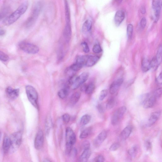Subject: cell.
Wrapping results in <instances>:
<instances>
[{"label":"cell","mask_w":162,"mask_h":162,"mask_svg":"<svg viewBox=\"0 0 162 162\" xmlns=\"http://www.w3.org/2000/svg\"><path fill=\"white\" fill-rule=\"evenodd\" d=\"M72 28L71 22H66L63 31V36L66 42H69L72 36Z\"/></svg>","instance_id":"cell-14"},{"label":"cell","mask_w":162,"mask_h":162,"mask_svg":"<svg viewBox=\"0 0 162 162\" xmlns=\"http://www.w3.org/2000/svg\"><path fill=\"white\" fill-rule=\"evenodd\" d=\"M19 47L25 52L31 54H34L39 52V48L35 44L27 42H20Z\"/></svg>","instance_id":"cell-7"},{"label":"cell","mask_w":162,"mask_h":162,"mask_svg":"<svg viewBox=\"0 0 162 162\" xmlns=\"http://www.w3.org/2000/svg\"><path fill=\"white\" fill-rule=\"evenodd\" d=\"M157 81L159 84H161L162 82V74L161 72L157 78Z\"/></svg>","instance_id":"cell-49"},{"label":"cell","mask_w":162,"mask_h":162,"mask_svg":"<svg viewBox=\"0 0 162 162\" xmlns=\"http://www.w3.org/2000/svg\"><path fill=\"white\" fill-rule=\"evenodd\" d=\"M132 130V127L131 126H126L121 132L120 137L122 140H125L127 139L131 135Z\"/></svg>","instance_id":"cell-18"},{"label":"cell","mask_w":162,"mask_h":162,"mask_svg":"<svg viewBox=\"0 0 162 162\" xmlns=\"http://www.w3.org/2000/svg\"><path fill=\"white\" fill-rule=\"evenodd\" d=\"M68 92L69 87L66 86L65 88L60 89L58 92V94L61 99H64L68 96Z\"/></svg>","instance_id":"cell-27"},{"label":"cell","mask_w":162,"mask_h":162,"mask_svg":"<svg viewBox=\"0 0 162 162\" xmlns=\"http://www.w3.org/2000/svg\"><path fill=\"white\" fill-rule=\"evenodd\" d=\"M42 7L41 2H37L35 6L31 16L26 22V27L29 28L33 26L38 18Z\"/></svg>","instance_id":"cell-3"},{"label":"cell","mask_w":162,"mask_h":162,"mask_svg":"<svg viewBox=\"0 0 162 162\" xmlns=\"http://www.w3.org/2000/svg\"><path fill=\"white\" fill-rule=\"evenodd\" d=\"M162 48L161 46L159 47L157 52L156 59L157 60L158 65L161 64L162 61Z\"/></svg>","instance_id":"cell-34"},{"label":"cell","mask_w":162,"mask_h":162,"mask_svg":"<svg viewBox=\"0 0 162 162\" xmlns=\"http://www.w3.org/2000/svg\"><path fill=\"white\" fill-rule=\"evenodd\" d=\"M156 101H157V98L155 96V95L151 96L150 94L141 105H143L144 109L151 108L155 105Z\"/></svg>","instance_id":"cell-11"},{"label":"cell","mask_w":162,"mask_h":162,"mask_svg":"<svg viewBox=\"0 0 162 162\" xmlns=\"http://www.w3.org/2000/svg\"><path fill=\"white\" fill-rule=\"evenodd\" d=\"M120 145V144L119 143H115L113 144L110 147L109 150L111 151H116L119 148Z\"/></svg>","instance_id":"cell-39"},{"label":"cell","mask_w":162,"mask_h":162,"mask_svg":"<svg viewBox=\"0 0 162 162\" xmlns=\"http://www.w3.org/2000/svg\"><path fill=\"white\" fill-rule=\"evenodd\" d=\"M147 23V20L146 18L143 17L141 19L140 22V25L142 29H143L145 27Z\"/></svg>","instance_id":"cell-44"},{"label":"cell","mask_w":162,"mask_h":162,"mask_svg":"<svg viewBox=\"0 0 162 162\" xmlns=\"http://www.w3.org/2000/svg\"><path fill=\"white\" fill-rule=\"evenodd\" d=\"M80 96L81 94L79 92H75L72 94L70 99L71 103L73 105L76 104L79 100Z\"/></svg>","instance_id":"cell-29"},{"label":"cell","mask_w":162,"mask_h":162,"mask_svg":"<svg viewBox=\"0 0 162 162\" xmlns=\"http://www.w3.org/2000/svg\"><path fill=\"white\" fill-rule=\"evenodd\" d=\"M125 13L122 10H118L116 13L114 20L116 25L119 26L123 22L125 18Z\"/></svg>","instance_id":"cell-15"},{"label":"cell","mask_w":162,"mask_h":162,"mask_svg":"<svg viewBox=\"0 0 162 162\" xmlns=\"http://www.w3.org/2000/svg\"><path fill=\"white\" fill-rule=\"evenodd\" d=\"M44 143V135L41 130L37 132L34 141V146L36 149L39 150L43 147Z\"/></svg>","instance_id":"cell-10"},{"label":"cell","mask_w":162,"mask_h":162,"mask_svg":"<svg viewBox=\"0 0 162 162\" xmlns=\"http://www.w3.org/2000/svg\"><path fill=\"white\" fill-rule=\"evenodd\" d=\"M162 94L161 88H159L156 90L155 92V96L156 98L160 97Z\"/></svg>","instance_id":"cell-47"},{"label":"cell","mask_w":162,"mask_h":162,"mask_svg":"<svg viewBox=\"0 0 162 162\" xmlns=\"http://www.w3.org/2000/svg\"><path fill=\"white\" fill-rule=\"evenodd\" d=\"M133 27L132 24L128 25L127 27V35L129 39L131 38L132 35Z\"/></svg>","instance_id":"cell-35"},{"label":"cell","mask_w":162,"mask_h":162,"mask_svg":"<svg viewBox=\"0 0 162 162\" xmlns=\"http://www.w3.org/2000/svg\"><path fill=\"white\" fill-rule=\"evenodd\" d=\"M97 108L98 110V111L101 114L103 113L104 112H105V108H104V106L102 104H99L97 106Z\"/></svg>","instance_id":"cell-46"},{"label":"cell","mask_w":162,"mask_h":162,"mask_svg":"<svg viewBox=\"0 0 162 162\" xmlns=\"http://www.w3.org/2000/svg\"><path fill=\"white\" fill-rule=\"evenodd\" d=\"M83 66L79 63L76 62L70 66V69L72 71L76 72L80 70Z\"/></svg>","instance_id":"cell-32"},{"label":"cell","mask_w":162,"mask_h":162,"mask_svg":"<svg viewBox=\"0 0 162 162\" xmlns=\"http://www.w3.org/2000/svg\"><path fill=\"white\" fill-rule=\"evenodd\" d=\"M138 147L135 145L132 147L128 151V154L130 157L134 158L136 157L138 152Z\"/></svg>","instance_id":"cell-28"},{"label":"cell","mask_w":162,"mask_h":162,"mask_svg":"<svg viewBox=\"0 0 162 162\" xmlns=\"http://www.w3.org/2000/svg\"><path fill=\"white\" fill-rule=\"evenodd\" d=\"M3 149L5 154H6L10 151L11 147V141L10 137L7 135H5L3 143Z\"/></svg>","instance_id":"cell-19"},{"label":"cell","mask_w":162,"mask_h":162,"mask_svg":"<svg viewBox=\"0 0 162 162\" xmlns=\"http://www.w3.org/2000/svg\"><path fill=\"white\" fill-rule=\"evenodd\" d=\"M105 158L102 155H98V157L95 158L94 159V161L95 162H102L105 161Z\"/></svg>","instance_id":"cell-45"},{"label":"cell","mask_w":162,"mask_h":162,"mask_svg":"<svg viewBox=\"0 0 162 162\" xmlns=\"http://www.w3.org/2000/svg\"><path fill=\"white\" fill-rule=\"evenodd\" d=\"M1 132H0V141H1Z\"/></svg>","instance_id":"cell-54"},{"label":"cell","mask_w":162,"mask_h":162,"mask_svg":"<svg viewBox=\"0 0 162 162\" xmlns=\"http://www.w3.org/2000/svg\"><path fill=\"white\" fill-rule=\"evenodd\" d=\"M65 7L66 22H71L70 10L66 0L65 1Z\"/></svg>","instance_id":"cell-25"},{"label":"cell","mask_w":162,"mask_h":162,"mask_svg":"<svg viewBox=\"0 0 162 162\" xmlns=\"http://www.w3.org/2000/svg\"><path fill=\"white\" fill-rule=\"evenodd\" d=\"M91 120L90 115L88 114H86L84 115L81 118L80 123L81 125L84 126L88 124Z\"/></svg>","instance_id":"cell-30"},{"label":"cell","mask_w":162,"mask_h":162,"mask_svg":"<svg viewBox=\"0 0 162 162\" xmlns=\"http://www.w3.org/2000/svg\"><path fill=\"white\" fill-rule=\"evenodd\" d=\"M92 22L91 20L88 19L84 23L82 26V31L83 32H88L91 29Z\"/></svg>","instance_id":"cell-24"},{"label":"cell","mask_w":162,"mask_h":162,"mask_svg":"<svg viewBox=\"0 0 162 162\" xmlns=\"http://www.w3.org/2000/svg\"><path fill=\"white\" fill-rule=\"evenodd\" d=\"M82 145L84 149L90 148V144L88 141H84Z\"/></svg>","instance_id":"cell-48"},{"label":"cell","mask_w":162,"mask_h":162,"mask_svg":"<svg viewBox=\"0 0 162 162\" xmlns=\"http://www.w3.org/2000/svg\"><path fill=\"white\" fill-rule=\"evenodd\" d=\"M62 118L64 122L65 123H68L70 121V117L68 114H65L63 115Z\"/></svg>","instance_id":"cell-43"},{"label":"cell","mask_w":162,"mask_h":162,"mask_svg":"<svg viewBox=\"0 0 162 162\" xmlns=\"http://www.w3.org/2000/svg\"><path fill=\"white\" fill-rule=\"evenodd\" d=\"M99 59V57L97 56H88L85 66L88 67H92L96 64Z\"/></svg>","instance_id":"cell-20"},{"label":"cell","mask_w":162,"mask_h":162,"mask_svg":"<svg viewBox=\"0 0 162 162\" xmlns=\"http://www.w3.org/2000/svg\"><path fill=\"white\" fill-rule=\"evenodd\" d=\"M66 153L69 154L76 141V137L73 130L68 127L66 129Z\"/></svg>","instance_id":"cell-2"},{"label":"cell","mask_w":162,"mask_h":162,"mask_svg":"<svg viewBox=\"0 0 162 162\" xmlns=\"http://www.w3.org/2000/svg\"><path fill=\"white\" fill-rule=\"evenodd\" d=\"M77 151L76 149L75 148L72 149L71 151L69 154H71L72 156H76L77 155Z\"/></svg>","instance_id":"cell-50"},{"label":"cell","mask_w":162,"mask_h":162,"mask_svg":"<svg viewBox=\"0 0 162 162\" xmlns=\"http://www.w3.org/2000/svg\"><path fill=\"white\" fill-rule=\"evenodd\" d=\"M92 51L95 53H99L102 52V49L100 45L96 44L92 48Z\"/></svg>","instance_id":"cell-36"},{"label":"cell","mask_w":162,"mask_h":162,"mask_svg":"<svg viewBox=\"0 0 162 162\" xmlns=\"http://www.w3.org/2000/svg\"><path fill=\"white\" fill-rule=\"evenodd\" d=\"M117 1L118 3H121L122 1L123 0H117Z\"/></svg>","instance_id":"cell-53"},{"label":"cell","mask_w":162,"mask_h":162,"mask_svg":"<svg viewBox=\"0 0 162 162\" xmlns=\"http://www.w3.org/2000/svg\"><path fill=\"white\" fill-rule=\"evenodd\" d=\"M152 6L154 13L155 21H157L160 15L161 8V0H153Z\"/></svg>","instance_id":"cell-9"},{"label":"cell","mask_w":162,"mask_h":162,"mask_svg":"<svg viewBox=\"0 0 162 162\" xmlns=\"http://www.w3.org/2000/svg\"><path fill=\"white\" fill-rule=\"evenodd\" d=\"M127 108L125 106H123L118 108L114 113L111 120L112 125L115 126L119 123L120 121L125 114Z\"/></svg>","instance_id":"cell-8"},{"label":"cell","mask_w":162,"mask_h":162,"mask_svg":"<svg viewBox=\"0 0 162 162\" xmlns=\"http://www.w3.org/2000/svg\"><path fill=\"white\" fill-rule=\"evenodd\" d=\"M82 46L83 51L85 53H88L90 51L89 46L86 42H83L82 44Z\"/></svg>","instance_id":"cell-41"},{"label":"cell","mask_w":162,"mask_h":162,"mask_svg":"<svg viewBox=\"0 0 162 162\" xmlns=\"http://www.w3.org/2000/svg\"><path fill=\"white\" fill-rule=\"evenodd\" d=\"M89 74L87 72H83L78 77H75L71 84L72 89L76 90L88 80Z\"/></svg>","instance_id":"cell-6"},{"label":"cell","mask_w":162,"mask_h":162,"mask_svg":"<svg viewBox=\"0 0 162 162\" xmlns=\"http://www.w3.org/2000/svg\"><path fill=\"white\" fill-rule=\"evenodd\" d=\"M144 146L147 151H150L152 149V143L149 140H147L145 141L144 143Z\"/></svg>","instance_id":"cell-40"},{"label":"cell","mask_w":162,"mask_h":162,"mask_svg":"<svg viewBox=\"0 0 162 162\" xmlns=\"http://www.w3.org/2000/svg\"><path fill=\"white\" fill-rule=\"evenodd\" d=\"M91 153V151L90 148L84 149L82 154L80 157V161L81 162L87 161L90 157Z\"/></svg>","instance_id":"cell-21"},{"label":"cell","mask_w":162,"mask_h":162,"mask_svg":"<svg viewBox=\"0 0 162 162\" xmlns=\"http://www.w3.org/2000/svg\"><path fill=\"white\" fill-rule=\"evenodd\" d=\"M115 104V99L112 97H110L108 99L106 104V108L110 110L114 108Z\"/></svg>","instance_id":"cell-31"},{"label":"cell","mask_w":162,"mask_h":162,"mask_svg":"<svg viewBox=\"0 0 162 162\" xmlns=\"http://www.w3.org/2000/svg\"><path fill=\"white\" fill-rule=\"evenodd\" d=\"M5 33V30L2 29H0V36L4 35Z\"/></svg>","instance_id":"cell-52"},{"label":"cell","mask_w":162,"mask_h":162,"mask_svg":"<svg viewBox=\"0 0 162 162\" xmlns=\"http://www.w3.org/2000/svg\"><path fill=\"white\" fill-rule=\"evenodd\" d=\"M28 7L27 2L23 3L20 5L17 9L5 18L3 21V24L6 26L12 25L18 20L21 16L27 11Z\"/></svg>","instance_id":"cell-1"},{"label":"cell","mask_w":162,"mask_h":162,"mask_svg":"<svg viewBox=\"0 0 162 162\" xmlns=\"http://www.w3.org/2000/svg\"><path fill=\"white\" fill-rule=\"evenodd\" d=\"M9 58L6 54L0 51V60L6 62L9 59Z\"/></svg>","instance_id":"cell-37"},{"label":"cell","mask_w":162,"mask_h":162,"mask_svg":"<svg viewBox=\"0 0 162 162\" xmlns=\"http://www.w3.org/2000/svg\"><path fill=\"white\" fill-rule=\"evenodd\" d=\"M6 92L8 96L10 99H15L18 97L19 94V89H13L10 87H9L6 90Z\"/></svg>","instance_id":"cell-17"},{"label":"cell","mask_w":162,"mask_h":162,"mask_svg":"<svg viewBox=\"0 0 162 162\" xmlns=\"http://www.w3.org/2000/svg\"><path fill=\"white\" fill-rule=\"evenodd\" d=\"M52 125V121L51 118L50 117H47L46 118L45 123V133L46 135L49 134Z\"/></svg>","instance_id":"cell-23"},{"label":"cell","mask_w":162,"mask_h":162,"mask_svg":"<svg viewBox=\"0 0 162 162\" xmlns=\"http://www.w3.org/2000/svg\"><path fill=\"white\" fill-rule=\"evenodd\" d=\"M161 114V112L160 111L152 113L149 120L147 126L150 127L154 124L160 117Z\"/></svg>","instance_id":"cell-16"},{"label":"cell","mask_w":162,"mask_h":162,"mask_svg":"<svg viewBox=\"0 0 162 162\" xmlns=\"http://www.w3.org/2000/svg\"><path fill=\"white\" fill-rule=\"evenodd\" d=\"M123 82V79L120 78L116 80L113 83L110 87L109 91L111 94H115L119 89L120 86Z\"/></svg>","instance_id":"cell-13"},{"label":"cell","mask_w":162,"mask_h":162,"mask_svg":"<svg viewBox=\"0 0 162 162\" xmlns=\"http://www.w3.org/2000/svg\"><path fill=\"white\" fill-rule=\"evenodd\" d=\"M150 64H151V68L155 69L157 68L158 64L157 62L156 57L153 58L151 62H150Z\"/></svg>","instance_id":"cell-42"},{"label":"cell","mask_w":162,"mask_h":162,"mask_svg":"<svg viewBox=\"0 0 162 162\" xmlns=\"http://www.w3.org/2000/svg\"><path fill=\"white\" fill-rule=\"evenodd\" d=\"M11 147L9 151L13 152L18 149L21 145L22 139V134L21 131L14 133L11 136Z\"/></svg>","instance_id":"cell-5"},{"label":"cell","mask_w":162,"mask_h":162,"mask_svg":"<svg viewBox=\"0 0 162 162\" xmlns=\"http://www.w3.org/2000/svg\"><path fill=\"white\" fill-rule=\"evenodd\" d=\"M108 91L107 90L105 89L101 91L99 97V99L100 101H102L108 95Z\"/></svg>","instance_id":"cell-38"},{"label":"cell","mask_w":162,"mask_h":162,"mask_svg":"<svg viewBox=\"0 0 162 162\" xmlns=\"http://www.w3.org/2000/svg\"><path fill=\"white\" fill-rule=\"evenodd\" d=\"M141 12L142 14H145L146 12L145 8L144 6L142 7L141 8Z\"/></svg>","instance_id":"cell-51"},{"label":"cell","mask_w":162,"mask_h":162,"mask_svg":"<svg viewBox=\"0 0 162 162\" xmlns=\"http://www.w3.org/2000/svg\"><path fill=\"white\" fill-rule=\"evenodd\" d=\"M151 68L150 62L148 59L144 58L141 62V69L144 72L148 71Z\"/></svg>","instance_id":"cell-22"},{"label":"cell","mask_w":162,"mask_h":162,"mask_svg":"<svg viewBox=\"0 0 162 162\" xmlns=\"http://www.w3.org/2000/svg\"><path fill=\"white\" fill-rule=\"evenodd\" d=\"M107 137V133L106 131H104L101 132L98 135L94 141V145L95 147H99L105 140Z\"/></svg>","instance_id":"cell-12"},{"label":"cell","mask_w":162,"mask_h":162,"mask_svg":"<svg viewBox=\"0 0 162 162\" xmlns=\"http://www.w3.org/2000/svg\"><path fill=\"white\" fill-rule=\"evenodd\" d=\"M95 89V86L93 83H91L86 86L85 92L87 94H90L93 92Z\"/></svg>","instance_id":"cell-33"},{"label":"cell","mask_w":162,"mask_h":162,"mask_svg":"<svg viewBox=\"0 0 162 162\" xmlns=\"http://www.w3.org/2000/svg\"><path fill=\"white\" fill-rule=\"evenodd\" d=\"M25 89L29 101L34 107L38 108L39 95L36 89L31 85L26 86Z\"/></svg>","instance_id":"cell-4"},{"label":"cell","mask_w":162,"mask_h":162,"mask_svg":"<svg viewBox=\"0 0 162 162\" xmlns=\"http://www.w3.org/2000/svg\"><path fill=\"white\" fill-rule=\"evenodd\" d=\"M92 131V129L91 127H88L84 129L81 132L80 135V138L81 139H84L88 137L90 135Z\"/></svg>","instance_id":"cell-26"},{"label":"cell","mask_w":162,"mask_h":162,"mask_svg":"<svg viewBox=\"0 0 162 162\" xmlns=\"http://www.w3.org/2000/svg\"><path fill=\"white\" fill-rule=\"evenodd\" d=\"M2 15L1 14H0V19H1L2 17Z\"/></svg>","instance_id":"cell-55"}]
</instances>
